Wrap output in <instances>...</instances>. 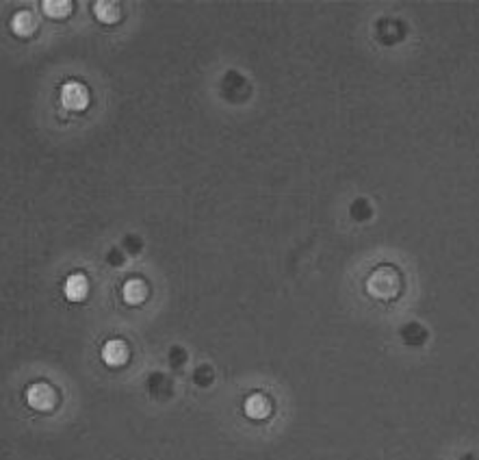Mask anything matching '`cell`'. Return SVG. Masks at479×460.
I'll return each instance as SVG.
<instances>
[{
    "label": "cell",
    "instance_id": "1",
    "mask_svg": "<svg viewBox=\"0 0 479 460\" xmlns=\"http://www.w3.org/2000/svg\"><path fill=\"white\" fill-rule=\"evenodd\" d=\"M399 287H401L399 274H397V269H391V267L375 269L367 280L369 293L377 300H393L399 293Z\"/></svg>",
    "mask_w": 479,
    "mask_h": 460
},
{
    "label": "cell",
    "instance_id": "2",
    "mask_svg": "<svg viewBox=\"0 0 479 460\" xmlns=\"http://www.w3.org/2000/svg\"><path fill=\"white\" fill-rule=\"evenodd\" d=\"M27 402L31 408H35V411H53L55 404H57V393L55 389L46 385V382H35V385H31L27 389Z\"/></svg>",
    "mask_w": 479,
    "mask_h": 460
},
{
    "label": "cell",
    "instance_id": "3",
    "mask_svg": "<svg viewBox=\"0 0 479 460\" xmlns=\"http://www.w3.org/2000/svg\"><path fill=\"white\" fill-rule=\"evenodd\" d=\"M61 102L67 111H83L89 105V91L81 83H65L61 87Z\"/></svg>",
    "mask_w": 479,
    "mask_h": 460
},
{
    "label": "cell",
    "instance_id": "4",
    "mask_svg": "<svg viewBox=\"0 0 479 460\" xmlns=\"http://www.w3.org/2000/svg\"><path fill=\"white\" fill-rule=\"evenodd\" d=\"M103 361L109 367H122L126 361H129V347H126V343L119 339L107 341L103 345Z\"/></svg>",
    "mask_w": 479,
    "mask_h": 460
},
{
    "label": "cell",
    "instance_id": "5",
    "mask_svg": "<svg viewBox=\"0 0 479 460\" xmlns=\"http://www.w3.org/2000/svg\"><path fill=\"white\" fill-rule=\"evenodd\" d=\"M87 291H89V285H87V278L83 274H72L67 280H65V287H63V293L70 302H81L87 298Z\"/></svg>",
    "mask_w": 479,
    "mask_h": 460
},
{
    "label": "cell",
    "instance_id": "6",
    "mask_svg": "<svg viewBox=\"0 0 479 460\" xmlns=\"http://www.w3.org/2000/svg\"><path fill=\"white\" fill-rule=\"evenodd\" d=\"M243 408H245V415H247L249 419H265V417H269V413H271V404H269V400H267L265 395H261V393L249 395V397L245 400Z\"/></svg>",
    "mask_w": 479,
    "mask_h": 460
},
{
    "label": "cell",
    "instance_id": "7",
    "mask_svg": "<svg viewBox=\"0 0 479 460\" xmlns=\"http://www.w3.org/2000/svg\"><path fill=\"white\" fill-rule=\"evenodd\" d=\"M11 29L20 37H29L37 29V20H35V15L31 11H18L13 15V20H11Z\"/></svg>",
    "mask_w": 479,
    "mask_h": 460
},
{
    "label": "cell",
    "instance_id": "8",
    "mask_svg": "<svg viewBox=\"0 0 479 460\" xmlns=\"http://www.w3.org/2000/svg\"><path fill=\"white\" fill-rule=\"evenodd\" d=\"M145 295H147V287H145L143 280L133 278L124 285V300L129 304H139L145 300Z\"/></svg>",
    "mask_w": 479,
    "mask_h": 460
},
{
    "label": "cell",
    "instance_id": "9",
    "mask_svg": "<svg viewBox=\"0 0 479 460\" xmlns=\"http://www.w3.org/2000/svg\"><path fill=\"white\" fill-rule=\"evenodd\" d=\"M93 13L100 22H105V24H113L119 20V7L115 3H109V0H100V3H96Z\"/></svg>",
    "mask_w": 479,
    "mask_h": 460
},
{
    "label": "cell",
    "instance_id": "10",
    "mask_svg": "<svg viewBox=\"0 0 479 460\" xmlns=\"http://www.w3.org/2000/svg\"><path fill=\"white\" fill-rule=\"evenodd\" d=\"M41 9L48 18H65L72 11V3L70 0H57V3L55 0H46V3L41 5Z\"/></svg>",
    "mask_w": 479,
    "mask_h": 460
}]
</instances>
